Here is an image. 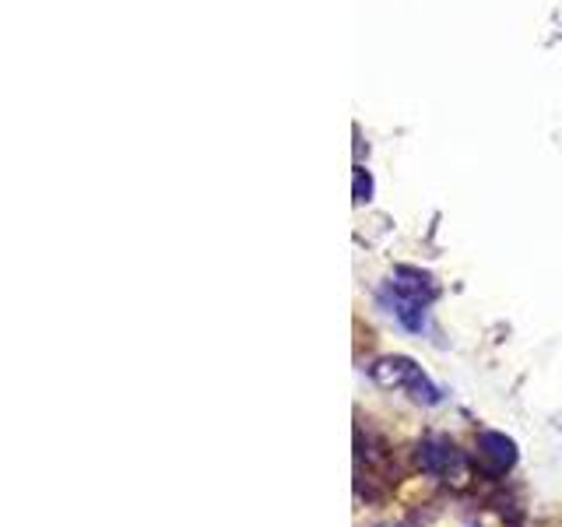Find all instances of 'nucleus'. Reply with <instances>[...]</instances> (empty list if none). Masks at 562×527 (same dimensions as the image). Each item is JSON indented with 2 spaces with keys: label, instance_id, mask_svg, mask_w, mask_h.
I'll use <instances>...</instances> for the list:
<instances>
[{
  "label": "nucleus",
  "instance_id": "nucleus-1",
  "mask_svg": "<svg viewBox=\"0 0 562 527\" xmlns=\"http://www.w3.org/2000/svg\"><path fill=\"white\" fill-rule=\"evenodd\" d=\"M369 377H373L386 391H404L418 404H439V386L422 373V366L408 356H386L369 366Z\"/></svg>",
  "mask_w": 562,
  "mask_h": 527
},
{
  "label": "nucleus",
  "instance_id": "nucleus-2",
  "mask_svg": "<svg viewBox=\"0 0 562 527\" xmlns=\"http://www.w3.org/2000/svg\"><path fill=\"white\" fill-rule=\"evenodd\" d=\"M415 464L432 474V479H443V482H464L468 479V461L464 453L457 450L447 436H426L422 444L415 447Z\"/></svg>",
  "mask_w": 562,
  "mask_h": 527
},
{
  "label": "nucleus",
  "instance_id": "nucleus-3",
  "mask_svg": "<svg viewBox=\"0 0 562 527\" xmlns=\"http://www.w3.org/2000/svg\"><path fill=\"white\" fill-rule=\"evenodd\" d=\"M479 461L488 474H506L509 468L517 464V444L503 433L485 429L479 436Z\"/></svg>",
  "mask_w": 562,
  "mask_h": 527
},
{
  "label": "nucleus",
  "instance_id": "nucleus-4",
  "mask_svg": "<svg viewBox=\"0 0 562 527\" xmlns=\"http://www.w3.org/2000/svg\"><path fill=\"white\" fill-rule=\"evenodd\" d=\"M386 289H394L397 295H408V299H415V303H432L436 299V281H432V274H426V271H418V268H394V274H391V285Z\"/></svg>",
  "mask_w": 562,
  "mask_h": 527
},
{
  "label": "nucleus",
  "instance_id": "nucleus-5",
  "mask_svg": "<svg viewBox=\"0 0 562 527\" xmlns=\"http://www.w3.org/2000/svg\"><path fill=\"white\" fill-rule=\"evenodd\" d=\"M351 190H356V204H366L373 198V180H369L366 169H356V176H351Z\"/></svg>",
  "mask_w": 562,
  "mask_h": 527
}]
</instances>
